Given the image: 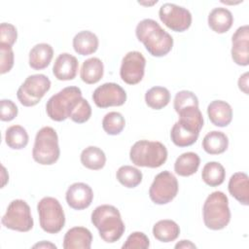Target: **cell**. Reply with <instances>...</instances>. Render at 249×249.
<instances>
[{"mask_svg":"<svg viewBox=\"0 0 249 249\" xmlns=\"http://www.w3.org/2000/svg\"><path fill=\"white\" fill-rule=\"evenodd\" d=\"M135 34L150 54L156 57L166 55L173 47V38L152 18H145L138 22Z\"/></svg>","mask_w":249,"mask_h":249,"instance_id":"cell-1","label":"cell"},{"mask_svg":"<svg viewBox=\"0 0 249 249\" xmlns=\"http://www.w3.org/2000/svg\"><path fill=\"white\" fill-rule=\"evenodd\" d=\"M91 223L98 230L100 237L107 243L119 240L125 230L120 211L109 204L99 205L92 211Z\"/></svg>","mask_w":249,"mask_h":249,"instance_id":"cell-2","label":"cell"},{"mask_svg":"<svg viewBox=\"0 0 249 249\" xmlns=\"http://www.w3.org/2000/svg\"><path fill=\"white\" fill-rule=\"evenodd\" d=\"M82 98V91L78 87H66L57 93L53 94L47 101V114L53 121H65L72 116Z\"/></svg>","mask_w":249,"mask_h":249,"instance_id":"cell-3","label":"cell"},{"mask_svg":"<svg viewBox=\"0 0 249 249\" xmlns=\"http://www.w3.org/2000/svg\"><path fill=\"white\" fill-rule=\"evenodd\" d=\"M202 216L206 228L213 231L225 229L231 221L228 196L220 191L211 193L204 201Z\"/></svg>","mask_w":249,"mask_h":249,"instance_id":"cell-4","label":"cell"},{"mask_svg":"<svg viewBox=\"0 0 249 249\" xmlns=\"http://www.w3.org/2000/svg\"><path fill=\"white\" fill-rule=\"evenodd\" d=\"M129 159L136 166L157 168L166 161L167 150L159 141L139 140L130 148Z\"/></svg>","mask_w":249,"mask_h":249,"instance_id":"cell-5","label":"cell"},{"mask_svg":"<svg viewBox=\"0 0 249 249\" xmlns=\"http://www.w3.org/2000/svg\"><path fill=\"white\" fill-rule=\"evenodd\" d=\"M60 155L56 131L51 126L39 129L35 136L32 150L33 160L42 165H52L57 161Z\"/></svg>","mask_w":249,"mask_h":249,"instance_id":"cell-6","label":"cell"},{"mask_svg":"<svg viewBox=\"0 0 249 249\" xmlns=\"http://www.w3.org/2000/svg\"><path fill=\"white\" fill-rule=\"evenodd\" d=\"M39 222L42 230L48 233L59 232L65 225V215L60 202L52 196L43 197L37 204Z\"/></svg>","mask_w":249,"mask_h":249,"instance_id":"cell-7","label":"cell"},{"mask_svg":"<svg viewBox=\"0 0 249 249\" xmlns=\"http://www.w3.org/2000/svg\"><path fill=\"white\" fill-rule=\"evenodd\" d=\"M51 88L50 79L44 74L28 76L17 91V96L21 105L32 107L37 105Z\"/></svg>","mask_w":249,"mask_h":249,"instance_id":"cell-8","label":"cell"},{"mask_svg":"<svg viewBox=\"0 0 249 249\" xmlns=\"http://www.w3.org/2000/svg\"><path fill=\"white\" fill-rule=\"evenodd\" d=\"M1 222L5 228L21 232L29 231L34 225L30 207L22 199H14L10 202Z\"/></svg>","mask_w":249,"mask_h":249,"instance_id":"cell-9","label":"cell"},{"mask_svg":"<svg viewBox=\"0 0 249 249\" xmlns=\"http://www.w3.org/2000/svg\"><path fill=\"white\" fill-rule=\"evenodd\" d=\"M178 189L176 177L170 171L164 170L156 175L149 189V196L156 204H166L177 196Z\"/></svg>","mask_w":249,"mask_h":249,"instance_id":"cell-10","label":"cell"},{"mask_svg":"<svg viewBox=\"0 0 249 249\" xmlns=\"http://www.w3.org/2000/svg\"><path fill=\"white\" fill-rule=\"evenodd\" d=\"M159 17L161 22L175 32H183L192 24V14L182 6L164 3L160 6Z\"/></svg>","mask_w":249,"mask_h":249,"instance_id":"cell-11","label":"cell"},{"mask_svg":"<svg viewBox=\"0 0 249 249\" xmlns=\"http://www.w3.org/2000/svg\"><path fill=\"white\" fill-rule=\"evenodd\" d=\"M146 59L144 55L137 51L128 52L122 60L120 76L127 85H136L144 77Z\"/></svg>","mask_w":249,"mask_h":249,"instance_id":"cell-12","label":"cell"},{"mask_svg":"<svg viewBox=\"0 0 249 249\" xmlns=\"http://www.w3.org/2000/svg\"><path fill=\"white\" fill-rule=\"evenodd\" d=\"M91 97L97 107L108 108L124 105L126 101V92L116 83H105L94 89Z\"/></svg>","mask_w":249,"mask_h":249,"instance_id":"cell-13","label":"cell"},{"mask_svg":"<svg viewBox=\"0 0 249 249\" xmlns=\"http://www.w3.org/2000/svg\"><path fill=\"white\" fill-rule=\"evenodd\" d=\"M231 58L240 66L249 64V26L238 27L231 37Z\"/></svg>","mask_w":249,"mask_h":249,"instance_id":"cell-14","label":"cell"},{"mask_svg":"<svg viewBox=\"0 0 249 249\" xmlns=\"http://www.w3.org/2000/svg\"><path fill=\"white\" fill-rule=\"evenodd\" d=\"M67 204L75 210L88 208L93 199L92 189L86 183L77 182L70 185L65 195Z\"/></svg>","mask_w":249,"mask_h":249,"instance_id":"cell-15","label":"cell"},{"mask_svg":"<svg viewBox=\"0 0 249 249\" xmlns=\"http://www.w3.org/2000/svg\"><path fill=\"white\" fill-rule=\"evenodd\" d=\"M78 68V59L68 53H62L55 58L53 73L59 81H70L76 77Z\"/></svg>","mask_w":249,"mask_h":249,"instance_id":"cell-16","label":"cell"},{"mask_svg":"<svg viewBox=\"0 0 249 249\" xmlns=\"http://www.w3.org/2000/svg\"><path fill=\"white\" fill-rule=\"evenodd\" d=\"M92 234L87 228L74 227L68 230L63 238L64 249H89L91 246Z\"/></svg>","mask_w":249,"mask_h":249,"instance_id":"cell-17","label":"cell"},{"mask_svg":"<svg viewBox=\"0 0 249 249\" xmlns=\"http://www.w3.org/2000/svg\"><path fill=\"white\" fill-rule=\"evenodd\" d=\"M207 115L214 125L224 127L229 125L232 120V109L226 101L214 100L207 106Z\"/></svg>","mask_w":249,"mask_h":249,"instance_id":"cell-18","label":"cell"},{"mask_svg":"<svg viewBox=\"0 0 249 249\" xmlns=\"http://www.w3.org/2000/svg\"><path fill=\"white\" fill-rule=\"evenodd\" d=\"M179 115L178 124L186 130L199 134L203 126V117L198 106H188L177 112Z\"/></svg>","mask_w":249,"mask_h":249,"instance_id":"cell-19","label":"cell"},{"mask_svg":"<svg viewBox=\"0 0 249 249\" xmlns=\"http://www.w3.org/2000/svg\"><path fill=\"white\" fill-rule=\"evenodd\" d=\"M228 189L230 194L241 204H249V178L244 172H235L230 178Z\"/></svg>","mask_w":249,"mask_h":249,"instance_id":"cell-20","label":"cell"},{"mask_svg":"<svg viewBox=\"0 0 249 249\" xmlns=\"http://www.w3.org/2000/svg\"><path fill=\"white\" fill-rule=\"evenodd\" d=\"M208 25L216 33L222 34L230 30L233 23V17L230 10L218 7L214 8L208 15Z\"/></svg>","mask_w":249,"mask_h":249,"instance_id":"cell-21","label":"cell"},{"mask_svg":"<svg viewBox=\"0 0 249 249\" xmlns=\"http://www.w3.org/2000/svg\"><path fill=\"white\" fill-rule=\"evenodd\" d=\"M53 56V50L50 44L40 43L29 52V66L34 70H42L49 66Z\"/></svg>","mask_w":249,"mask_h":249,"instance_id":"cell-22","label":"cell"},{"mask_svg":"<svg viewBox=\"0 0 249 249\" xmlns=\"http://www.w3.org/2000/svg\"><path fill=\"white\" fill-rule=\"evenodd\" d=\"M99 41L97 36L89 30L78 32L73 38L74 51L81 55H89L98 49Z\"/></svg>","mask_w":249,"mask_h":249,"instance_id":"cell-23","label":"cell"},{"mask_svg":"<svg viewBox=\"0 0 249 249\" xmlns=\"http://www.w3.org/2000/svg\"><path fill=\"white\" fill-rule=\"evenodd\" d=\"M104 73V65L98 57L86 59L81 67L80 77L83 82L89 85L96 84L101 80Z\"/></svg>","mask_w":249,"mask_h":249,"instance_id":"cell-24","label":"cell"},{"mask_svg":"<svg viewBox=\"0 0 249 249\" xmlns=\"http://www.w3.org/2000/svg\"><path fill=\"white\" fill-rule=\"evenodd\" d=\"M229 147L228 136L218 130L208 132L202 140V148L209 155L223 154Z\"/></svg>","mask_w":249,"mask_h":249,"instance_id":"cell-25","label":"cell"},{"mask_svg":"<svg viewBox=\"0 0 249 249\" xmlns=\"http://www.w3.org/2000/svg\"><path fill=\"white\" fill-rule=\"evenodd\" d=\"M200 159L194 152L183 153L179 156L174 163V171L179 176L188 177L195 174L199 166Z\"/></svg>","mask_w":249,"mask_h":249,"instance_id":"cell-26","label":"cell"},{"mask_svg":"<svg viewBox=\"0 0 249 249\" xmlns=\"http://www.w3.org/2000/svg\"><path fill=\"white\" fill-rule=\"evenodd\" d=\"M153 234L159 241L171 242L180 234V228L172 220H160L153 227Z\"/></svg>","mask_w":249,"mask_h":249,"instance_id":"cell-27","label":"cell"},{"mask_svg":"<svg viewBox=\"0 0 249 249\" xmlns=\"http://www.w3.org/2000/svg\"><path fill=\"white\" fill-rule=\"evenodd\" d=\"M82 164L90 170H99L106 163V156L104 152L96 146H89L81 153Z\"/></svg>","mask_w":249,"mask_h":249,"instance_id":"cell-28","label":"cell"},{"mask_svg":"<svg viewBox=\"0 0 249 249\" xmlns=\"http://www.w3.org/2000/svg\"><path fill=\"white\" fill-rule=\"evenodd\" d=\"M201 178L203 182L210 187L220 186L226 178L224 166L217 161H209L202 168Z\"/></svg>","mask_w":249,"mask_h":249,"instance_id":"cell-29","label":"cell"},{"mask_svg":"<svg viewBox=\"0 0 249 249\" xmlns=\"http://www.w3.org/2000/svg\"><path fill=\"white\" fill-rule=\"evenodd\" d=\"M29 136L26 129L18 124L11 125L7 128L5 133V141L9 148L14 150H20L28 144Z\"/></svg>","mask_w":249,"mask_h":249,"instance_id":"cell-30","label":"cell"},{"mask_svg":"<svg viewBox=\"0 0 249 249\" xmlns=\"http://www.w3.org/2000/svg\"><path fill=\"white\" fill-rule=\"evenodd\" d=\"M170 101V92L163 87H153L145 93L146 104L155 110H160Z\"/></svg>","mask_w":249,"mask_h":249,"instance_id":"cell-31","label":"cell"},{"mask_svg":"<svg viewBox=\"0 0 249 249\" xmlns=\"http://www.w3.org/2000/svg\"><path fill=\"white\" fill-rule=\"evenodd\" d=\"M117 180L125 188L132 189L137 187L142 181V172L134 166L123 165L116 173Z\"/></svg>","mask_w":249,"mask_h":249,"instance_id":"cell-32","label":"cell"},{"mask_svg":"<svg viewBox=\"0 0 249 249\" xmlns=\"http://www.w3.org/2000/svg\"><path fill=\"white\" fill-rule=\"evenodd\" d=\"M197 133L190 132L184 129L177 122L173 124L170 131V138L174 145L178 147H188L196 142L198 138Z\"/></svg>","mask_w":249,"mask_h":249,"instance_id":"cell-33","label":"cell"},{"mask_svg":"<svg viewBox=\"0 0 249 249\" xmlns=\"http://www.w3.org/2000/svg\"><path fill=\"white\" fill-rule=\"evenodd\" d=\"M125 121L119 112H109L102 120V127L109 135H118L124 128Z\"/></svg>","mask_w":249,"mask_h":249,"instance_id":"cell-34","label":"cell"},{"mask_svg":"<svg viewBox=\"0 0 249 249\" xmlns=\"http://www.w3.org/2000/svg\"><path fill=\"white\" fill-rule=\"evenodd\" d=\"M188 106H198V99L196 95L190 90L178 91L173 101V107L176 113L182 108H185Z\"/></svg>","mask_w":249,"mask_h":249,"instance_id":"cell-35","label":"cell"},{"mask_svg":"<svg viewBox=\"0 0 249 249\" xmlns=\"http://www.w3.org/2000/svg\"><path fill=\"white\" fill-rule=\"evenodd\" d=\"M150 246L148 236L141 231H134L128 235L125 242L123 244V249H147Z\"/></svg>","mask_w":249,"mask_h":249,"instance_id":"cell-36","label":"cell"},{"mask_svg":"<svg viewBox=\"0 0 249 249\" xmlns=\"http://www.w3.org/2000/svg\"><path fill=\"white\" fill-rule=\"evenodd\" d=\"M18 38V31L15 25L2 22L0 25V45L12 47Z\"/></svg>","mask_w":249,"mask_h":249,"instance_id":"cell-37","label":"cell"},{"mask_svg":"<svg viewBox=\"0 0 249 249\" xmlns=\"http://www.w3.org/2000/svg\"><path fill=\"white\" fill-rule=\"evenodd\" d=\"M14 66V52L12 47L0 45V73L9 72Z\"/></svg>","mask_w":249,"mask_h":249,"instance_id":"cell-38","label":"cell"},{"mask_svg":"<svg viewBox=\"0 0 249 249\" xmlns=\"http://www.w3.org/2000/svg\"><path fill=\"white\" fill-rule=\"evenodd\" d=\"M90 116H91V107L85 98H82L80 104L78 105L77 109L74 111L70 119L74 123L84 124L89 120Z\"/></svg>","mask_w":249,"mask_h":249,"instance_id":"cell-39","label":"cell"},{"mask_svg":"<svg viewBox=\"0 0 249 249\" xmlns=\"http://www.w3.org/2000/svg\"><path fill=\"white\" fill-rule=\"evenodd\" d=\"M1 115L0 119L3 122H10L14 120L18 112V106L11 99H2L1 102Z\"/></svg>","mask_w":249,"mask_h":249,"instance_id":"cell-40","label":"cell"},{"mask_svg":"<svg viewBox=\"0 0 249 249\" xmlns=\"http://www.w3.org/2000/svg\"><path fill=\"white\" fill-rule=\"evenodd\" d=\"M248 72H245L242 74L238 79V88L241 91H243L245 94L249 93L248 90Z\"/></svg>","mask_w":249,"mask_h":249,"instance_id":"cell-41","label":"cell"},{"mask_svg":"<svg viewBox=\"0 0 249 249\" xmlns=\"http://www.w3.org/2000/svg\"><path fill=\"white\" fill-rule=\"evenodd\" d=\"M196 246L190 240H181L175 245V248H196Z\"/></svg>","mask_w":249,"mask_h":249,"instance_id":"cell-42","label":"cell"},{"mask_svg":"<svg viewBox=\"0 0 249 249\" xmlns=\"http://www.w3.org/2000/svg\"><path fill=\"white\" fill-rule=\"evenodd\" d=\"M34 248H36V247H39V248H42V247H44V248H48V247H50V248H56V246L54 245V244H53V243H50V242H46V241H42L41 243H37V244H35L34 246H33Z\"/></svg>","mask_w":249,"mask_h":249,"instance_id":"cell-43","label":"cell"}]
</instances>
